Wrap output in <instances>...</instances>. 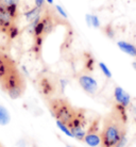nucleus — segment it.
I'll list each match as a JSON object with an SVG mask.
<instances>
[{
    "label": "nucleus",
    "instance_id": "nucleus-1",
    "mask_svg": "<svg viewBox=\"0 0 136 147\" xmlns=\"http://www.w3.org/2000/svg\"><path fill=\"white\" fill-rule=\"evenodd\" d=\"M128 132L127 109L115 103L111 112L103 117L100 147H123Z\"/></svg>",
    "mask_w": 136,
    "mask_h": 147
},
{
    "label": "nucleus",
    "instance_id": "nucleus-2",
    "mask_svg": "<svg viewBox=\"0 0 136 147\" xmlns=\"http://www.w3.org/2000/svg\"><path fill=\"white\" fill-rule=\"evenodd\" d=\"M49 111L55 121L64 123L68 126L77 113V108H74L70 101L64 97H53L47 100Z\"/></svg>",
    "mask_w": 136,
    "mask_h": 147
},
{
    "label": "nucleus",
    "instance_id": "nucleus-3",
    "mask_svg": "<svg viewBox=\"0 0 136 147\" xmlns=\"http://www.w3.org/2000/svg\"><path fill=\"white\" fill-rule=\"evenodd\" d=\"M0 84L2 90L12 99L21 97L26 91V80L18 68L13 70L2 82H0Z\"/></svg>",
    "mask_w": 136,
    "mask_h": 147
},
{
    "label": "nucleus",
    "instance_id": "nucleus-4",
    "mask_svg": "<svg viewBox=\"0 0 136 147\" xmlns=\"http://www.w3.org/2000/svg\"><path fill=\"white\" fill-rule=\"evenodd\" d=\"M37 88L45 99H51L58 91V80L51 74L43 73L37 77Z\"/></svg>",
    "mask_w": 136,
    "mask_h": 147
},
{
    "label": "nucleus",
    "instance_id": "nucleus-5",
    "mask_svg": "<svg viewBox=\"0 0 136 147\" xmlns=\"http://www.w3.org/2000/svg\"><path fill=\"white\" fill-rule=\"evenodd\" d=\"M70 131L72 132L74 138L80 141H84L85 133L87 130V118H86V111L82 108H77V113L72 118V121L68 124Z\"/></svg>",
    "mask_w": 136,
    "mask_h": 147
},
{
    "label": "nucleus",
    "instance_id": "nucleus-6",
    "mask_svg": "<svg viewBox=\"0 0 136 147\" xmlns=\"http://www.w3.org/2000/svg\"><path fill=\"white\" fill-rule=\"evenodd\" d=\"M100 121L101 118L98 117L94 119L90 123V125L87 127L86 133H85L84 142L88 146L96 147L99 146L101 143V129H100Z\"/></svg>",
    "mask_w": 136,
    "mask_h": 147
},
{
    "label": "nucleus",
    "instance_id": "nucleus-7",
    "mask_svg": "<svg viewBox=\"0 0 136 147\" xmlns=\"http://www.w3.org/2000/svg\"><path fill=\"white\" fill-rule=\"evenodd\" d=\"M78 82L82 90L88 95L94 96L98 91V83L94 78L87 73H82L78 76Z\"/></svg>",
    "mask_w": 136,
    "mask_h": 147
},
{
    "label": "nucleus",
    "instance_id": "nucleus-8",
    "mask_svg": "<svg viewBox=\"0 0 136 147\" xmlns=\"http://www.w3.org/2000/svg\"><path fill=\"white\" fill-rule=\"evenodd\" d=\"M16 68L17 66L14 60L7 53L0 52V82H2Z\"/></svg>",
    "mask_w": 136,
    "mask_h": 147
},
{
    "label": "nucleus",
    "instance_id": "nucleus-9",
    "mask_svg": "<svg viewBox=\"0 0 136 147\" xmlns=\"http://www.w3.org/2000/svg\"><path fill=\"white\" fill-rule=\"evenodd\" d=\"M114 98L116 103L120 105L125 109L131 105V96L120 86H116L114 90Z\"/></svg>",
    "mask_w": 136,
    "mask_h": 147
},
{
    "label": "nucleus",
    "instance_id": "nucleus-10",
    "mask_svg": "<svg viewBox=\"0 0 136 147\" xmlns=\"http://www.w3.org/2000/svg\"><path fill=\"white\" fill-rule=\"evenodd\" d=\"M16 19L12 17L7 12H0V32L7 33L9 28L14 25V22Z\"/></svg>",
    "mask_w": 136,
    "mask_h": 147
},
{
    "label": "nucleus",
    "instance_id": "nucleus-11",
    "mask_svg": "<svg viewBox=\"0 0 136 147\" xmlns=\"http://www.w3.org/2000/svg\"><path fill=\"white\" fill-rule=\"evenodd\" d=\"M118 47L120 48L123 52L128 53L129 55L136 57V47L133 44H130V43L120 40V42H118Z\"/></svg>",
    "mask_w": 136,
    "mask_h": 147
},
{
    "label": "nucleus",
    "instance_id": "nucleus-12",
    "mask_svg": "<svg viewBox=\"0 0 136 147\" xmlns=\"http://www.w3.org/2000/svg\"><path fill=\"white\" fill-rule=\"evenodd\" d=\"M43 10H44V7L42 9V7H35L33 9H31L29 11H27L25 13V17L28 22H33L34 19H36L37 17H40L43 13Z\"/></svg>",
    "mask_w": 136,
    "mask_h": 147
},
{
    "label": "nucleus",
    "instance_id": "nucleus-13",
    "mask_svg": "<svg viewBox=\"0 0 136 147\" xmlns=\"http://www.w3.org/2000/svg\"><path fill=\"white\" fill-rule=\"evenodd\" d=\"M11 121V116L9 111L3 107V106H0V125L5 126L7 125Z\"/></svg>",
    "mask_w": 136,
    "mask_h": 147
},
{
    "label": "nucleus",
    "instance_id": "nucleus-14",
    "mask_svg": "<svg viewBox=\"0 0 136 147\" xmlns=\"http://www.w3.org/2000/svg\"><path fill=\"white\" fill-rule=\"evenodd\" d=\"M95 68V59L89 53H85V70L92 71Z\"/></svg>",
    "mask_w": 136,
    "mask_h": 147
},
{
    "label": "nucleus",
    "instance_id": "nucleus-15",
    "mask_svg": "<svg viewBox=\"0 0 136 147\" xmlns=\"http://www.w3.org/2000/svg\"><path fill=\"white\" fill-rule=\"evenodd\" d=\"M19 32H20V31H19V28L14 24V25H12V26L9 28V30L7 31V34L10 40H15V38L19 35Z\"/></svg>",
    "mask_w": 136,
    "mask_h": 147
},
{
    "label": "nucleus",
    "instance_id": "nucleus-16",
    "mask_svg": "<svg viewBox=\"0 0 136 147\" xmlns=\"http://www.w3.org/2000/svg\"><path fill=\"white\" fill-rule=\"evenodd\" d=\"M56 126L60 128V130H62L63 132L65 133L66 136H72V132L70 131L69 127L66 125V124H64V123H61V121H56Z\"/></svg>",
    "mask_w": 136,
    "mask_h": 147
},
{
    "label": "nucleus",
    "instance_id": "nucleus-17",
    "mask_svg": "<svg viewBox=\"0 0 136 147\" xmlns=\"http://www.w3.org/2000/svg\"><path fill=\"white\" fill-rule=\"evenodd\" d=\"M99 67H100V69L102 70V73L104 74V76L107 78H111L112 77V73H111V70L109 69V67L104 64V63H99Z\"/></svg>",
    "mask_w": 136,
    "mask_h": 147
},
{
    "label": "nucleus",
    "instance_id": "nucleus-18",
    "mask_svg": "<svg viewBox=\"0 0 136 147\" xmlns=\"http://www.w3.org/2000/svg\"><path fill=\"white\" fill-rule=\"evenodd\" d=\"M90 26L95 27V28H99L100 27L99 18L96 15H90Z\"/></svg>",
    "mask_w": 136,
    "mask_h": 147
},
{
    "label": "nucleus",
    "instance_id": "nucleus-19",
    "mask_svg": "<svg viewBox=\"0 0 136 147\" xmlns=\"http://www.w3.org/2000/svg\"><path fill=\"white\" fill-rule=\"evenodd\" d=\"M55 11L58 12V14H59L61 17H63V18H65V19L67 18L66 12L64 11V9H63L61 5H59V4H58V5H55Z\"/></svg>",
    "mask_w": 136,
    "mask_h": 147
},
{
    "label": "nucleus",
    "instance_id": "nucleus-20",
    "mask_svg": "<svg viewBox=\"0 0 136 147\" xmlns=\"http://www.w3.org/2000/svg\"><path fill=\"white\" fill-rule=\"evenodd\" d=\"M105 33H107V35L109 37H112V38H114V31H113V28L111 26H107V28H105Z\"/></svg>",
    "mask_w": 136,
    "mask_h": 147
},
{
    "label": "nucleus",
    "instance_id": "nucleus-21",
    "mask_svg": "<svg viewBox=\"0 0 136 147\" xmlns=\"http://www.w3.org/2000/svg\"><path fill=\"white\" fill-rule=\"evenodd\" d=\"M35 1V7H45V0H34Z\"/></svg>",
    "mask_w": 136,
    "mask_h": 147
},
{
    "label": "nucleus",
    "instance_id": "nucleus-22",
    "mask_svg": "<svg viewBox=\"0 0 136 147\" xmlns=\"http://www.w3.org/2000/svg\"><path fill=\"white\" fill-rule=\"evenodd\" d=\"M45 1H46L48 4H52V3H53V0H45Z\"/></svg>",
    "mask_w": 136,
    "mask_h": 147
},
{
    "label": "nucleus",
    "instance_id": "nucleus-23",
    "mask_svg": "<svg viewBox=\"0 0 136 147\" xmlns=\"http://www.w3.org/2000/svg\"><path fill=\"white\" fill-rule=\"evenodd\" d=\"M133 66H134V68H135V69H136V62L133 63Z\"/></svg>",
    "mask_w": 136,
    "mask_h": 147
},
{
    "label": "nucleus",
    "instance_id": "nucleus-24",
    "mask_svg": "<svg viewBox=\"0 0 136 147\" xmlns=\"http://www.w3.org/2000/svg\"><path fill=\"white\" fill-rule=\"evenodd\" d=\"M0 147H4V146H3V145H2L1 143H0Z\"/></svg>",
    "mask_w": 136,
    "mask_h": 147
},
{
    "label": "nucleus",
    "instance_id": "nucleus-25",
    "mask_svg": "<svg viewBox=\"0 0 136 147\" xmlns=\"http://www.w3.org/2000/svg\"><path fill=\"white\" fill-rule=\"evenodd\" d=\"M135 123H136V118H135Z\"/></svg>",
    "mask_w": 136,
    "mask_h": 147
},
{
    "label": "nucleus",
    "instance_id": "nucleus-26",
    "mask_svg": "<svg viewBox=\"0 0 136 147\" xmlns=\"http://www.w3.org/2000/svg\"><path fill=\"white\" fill-rule=\"evenodd\" d=\"M34 147H35V146H34Z\"/></svg>",
    "mask_w": 136,
    "mask_h": 147
}]
</instances>
